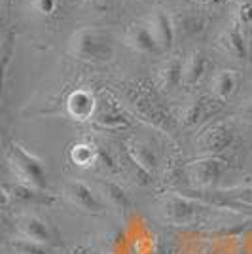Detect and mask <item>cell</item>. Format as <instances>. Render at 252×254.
<instances>
[{"label": "cell", "mask_w": 252, "mask_h": 254, "mask_svg": "<svg viewBox=\"0 0 252 254\" xmlns=\"http://www.w3.org/2000/svg\"><path fill=\"white\" fill-rule=\"evenodd\" d=\"M126 156L131 161H135L140 169H144L148 175L156 177L159 167L158 154L156 150L152 148L150 144H146L144 140H138V138H131L126 142Z\"/></svg>", "instance_id": "obj_11"}, {"label": "cell", "mask_w": 252, "mask_h": 254, "mask_svg": "<svg viewBox=\"0 0 252 254\" xmlns=\"http://www.w3.org/2000/svg\"><path fill=\"white\" fill-rule=\"evenodd\" d=\"M66 52L78 61L108 63L114 59L116 46L106 31H101L97 27H80L70 34Z\"/></svg>", "instance_id": "obj_1"}, {"label": "cell", "mask_w": 252, "mask_h": 254, "mask_svg": "<svg viewBox=\"0 0 252 254\" xmlns=\"http://www.w3.org/2000/svg\"><path fill=\"white\" fill-rule=\"evenodd\" d=\"M182 84V61L173 57L167 59L156 72V87L161 93H171Z\"/></svg>", "instance_id": "obj_17"}, {"label": "cell", "mask_w": 252, "mask_h": 254, "mask_svg": "<svg viewBox=\"0 0 252 254\" xmlns=\"http://www.w3.org/2000/svg\"><path fill=\"white\" fill-rule=\"evenodd\" d=\"M8 165H10L17 184L29 186L34 190H48V173L46 165L38 156H34L31 150L13 142L8 148Z\"/></svg>", "instance_id": "obj_2"}, {"label": "cell", "mask_w": 252, "mask_h": 254, "mask_svg": "<svg viewBox=\"0 0 252 254\" xmlns=\"http://www.w3.org/2000/svg\"><path fill=\"white\" fill-rule=\"evenodd\" d=\"M0 150H2V140H0Z\"/></svg>", "instance_id": "obj_33"}, {"label": "cell", "mask_w": 252, "mask_h": 254, "mask_svg": "<svg viewBox=\"0 0 252 254\" xmlns=\"http://www.w3.org/2000/svg\"><path fill=\"white\" fill-rule=\"evenodd\" d=\"M226 169L228 163L222 158L205 156L186 165V177L191 184V190H210L218 184Z\"/></svg>", "instance_id": "obj_4"}, {"label": "cell", "mask_w": 252, "mask_h": 254, "mask_svg": "<svg viewBox=\"0 0 252 254\" xmlns=\"http://www.w3.org/2000/svg\"><path fill=\"white\" fill-rule=\"evenodd\" d=\"M235 142V131L228 124H214L197 137V150L203 156H220Z\"/></svg>", "instance_id": "obj_7"}, {"label": "cell", "mask_w": 252, "mask_h": 254, "mask_svg": "<svg viewBox=\"0 0 252 254\" xmlns=\"http://www.w3.org/2000/svg\"><path fill=\"white\" fill-rule=\"evenodd\" d=\"M97 188L101 191L103 201L108 203L110 207H114L120 214H127L133 209V199L122 184L108 179H97Z\"/></svg>", "instance_id": "obj_10"}, {"label": "cell", "mask_w": 252, "mask_h": 254, "mask_svg": "<svg viewBox=\"0 0 252 254\" xmlns=\"http://www.w3.org/2000/svg\"><path fill=\"white\" fill-rule=\"evenodd\" d=\"M233 21L245 34L252 29V0L251 2H237L235 6V17Z\"/></svg>", "instance_id": "obj_24"}, {"label": "cell", "mask_w": 252, "mask_h": 254, "mask_svg": "<svg viewBox=\"0 0 252 254\" xmlns=\"http://www.w3.org/2000/svg\"><path fill=\"white\" fill-rule=\"evenodd\" d=\"M203 4H207V6H218V4H222L224 0H201Z\"/></svg>", "instance_id": "obj_31"}, {"label": "cell", "mask_w": 252, "mask_h": 254, "mask_svg": "<svg viewBox=\"0 0 252 254\" xmlns=\"http://www.w3.org/2000/svg\"><path fill=\"white\" fill-rule=\"evenodd\" d=\"M224 193L231 195L233 199L245 203L247 207L252 209V184H247V186H231V188H220Z\"/></svg>", "instance_id": "obj_25"}, {"label": "cell", "mask_w": 252, "mask_h": 254, "mask_svg": "<svg viewBox=\"0 0 252 254\" xmlns=\"http://www.w3.org/2000/svg\"><path fill=\"white\" fill-rule=\"evenodd\" d=\"M29 4H31V8L38 15H42V17H50L55 13L57 10V4H59V0H29Z\"/></svg>", "instance_id": "obj_27"}, {"label": "cell", "mask_w": 252, "mask_h": 254, "mask_svg": "<svg viewBox=\"0 0 252 254\" xmlns=\"http://www.w3.org/2000/svg\"><path fill=\"white\" fill-rule=\"evenodd\" d=\"M10 197L21 203H50V199L46 197V191L34 190V188L23 186V184H13L11 186Z\"/></svg>", "instance_id": "obj_21"}, {"label": "cell", "mask_w": 252, "mask_h": 254, "mask_svg": "<svg viewBox=\"0 0 252 254\" xmlns=\"http://www.w3.org/2000/svg\"><path fill=\"white\" fill-rule=\"evenodd\" d=\"M126 42L131 50H135L137 53H142V55H159L161 53L146 23L129 25V29L126 32Z\"/></svg>", "instance_id": "obj_12"}, {"label": "cell", "mask_w": 252, "mask_h": 254, "mask_svg": "<svg viewBox=\"0 0 252 254\" xmlns=\"http://www.w3.org/2000/svg\"><path fill=\"white\" fill-rule=\"evenodd\" d=\"M17 232L23 239H29L34 243L46 245V247H55L61 245L59 235L53 232V228L44 220L42 216L34 214V212H25L17 218Z\"/></svg>", "instance_id": "obj_6"}, {"label": "cell", "mask_w": 252, "mask_h": 254, "mask_svg": "<svg viewBox=\"0 0 252 254\" xmlns=\"http://www.w3.org/2000/svg\"><path fill=\"white\" fill-rule=\"evenodd\" d=\"M235 2H251V0H235Z\"/></svg>", "instance_id": "obj_32"}, {"label": "cell", "mask_w": 252, "mask_h": 254, "mask_svg": "<svg viewBox=\"0 0 252 254\" xmlns=\"http://www.w3.org/2000/svg\"><path fill=\"white\" fill-rule=\"evenodd\" d=\"M133 105H135V110H137V114L142 116V120H148L152 126L156 127H163L165 126V122H167V114L159 108L154 101H152V97L150 95H140L138 99L133 101Z\"/></svg>", "instance_id": "obj_18"}, {"label": "cell", "mask_w": 252, "mask_h": 254, "mask_svg": "<svg viewBox=\"0 0 252 254\" xmlns=\"http://www.w3.org/2000/svg\"><path fill=\"white\" fill-rule=\"evenodd\" d=\"M207 114V105L201 97H189L184 103L182 110H180V122L186 127L197 126L199 122H203V118Z\"/></svg>", "instance_id": "obj_19"}, {"label": "cell", "mask_w": 252, "mask_h": 254, "mask_svg": "<svg viewBox=\"0 0 252 254\" xmlns=\"http://www.w3.org/2000/svg\"><path fill=\"white\" fill-rule=\"evenodd\" d=\"M10 205V193L0 188V209H6Z\"/></svg>", "instance_id": "obj_30"}, {"label": "cell", "mask_w": 252, "mask_h": 254, "mask_svg": "<svg viewBox=\"0 0 252 254\" xmlns=\"http://www.w3.org/2000/svg\"><path fill=\"white\" fill-rule=\"evenodd\" d=\"M93 127L101 129V131H120V129H127L129 127V120H127L114 105H101L97 103V110H95Z\"/></svg>", "instance_id": "obj_16"}, {"label": "cell", "mask_w": 252, "mask_h": 254, "mask_svg": "<svg viewBox=\"0 0 252 254\" xmlns=\"http://www.w3.org/2000/svg\"><path fill=\"white\" fill-rule=\"evenodd\" d=\"M218 46L224 53H228L233 59L245 61L249 55V46H247V34L237 27V23L231 21L218 36Z\"/></svg>", "instance_id": "obj_9"}, {"label": "cell", "mask_w": 252, "mask_h": 254, "mask_svg": "<svg viewBox=\"0 0 252 254\" xmlns=\"http://www.w3.org/2000/svg\"><path fill=\"white\" fill-rule=\"evenodd\" d=\"M70 161L78 167H93L97 163L95 144L89 142H76L70 148Z\"/></svg>", "instance_id": "obj_20"}, {"label": "cell", "mask_w": 252, "mask_h": 254, "mask_svg": "<svg viewBox=\"0 0 252 254\" xmlns=\"http://www.w3.org/2000/svg\"><path fill=\"white\" fill-rule=\"evenodd\" d=\"M209 59L201 50H191L188 57L182 61V85L193 87L197 85L207 74Z\"/></svg>", "instance_id": "obj_14"}, {"label": "cell", "mask_w": 252, "mask_h": 254, "mask_svg": "<svg viewBox=\"0 0 252 254\" xmlns=\"http://www.w3.org/2000/svg\"><path fill=\"white\" fill-rule=\"evenodd\" d=\"M10 48H11V44L8 42V40L0 44V97H2V91H4L6 68H8V63H10Z\"/></svg>", "instance_id": "obj_28"}, {"label": "cell", "mask_w": 252, "mask_h": 254, "mask_svg": "<svg viewBox=\"0 0 252 254\" xmlns=\"http://www.w3.org/2000/svg\"><path fill=\"white\" fill-rule=\"evenodd\" d=\"M95 152H97V163L103 167V169L110 171V173H116L118 171V163H116V158L112 156V152L101 144H95Z\"/></svg>", "instance_id": "obj_26"}, {"label": "cell", "mask_w": 252, "mask_h": 254, "mask_svg": "<svg viewBox=\"0 0 252 254\" xmlns=\"http://www.w3.org/2000/svg\"><path fill=\"white\" fill-rule=\"evenodd\" d=\"M95 110H97V99L87 89H76L66 99V112L72 120H78V122L91 120Z\"/></svg>", "instance_id": "obj_13"}, {"label": "cell", "mask_w": 252, "mask_h": 254, "mask_svg": "<svg viewBox=\"0 0 252 254\" xmlns=\"http://www.w3.org/2000/svg\"><path fill=\"white\" fill-rule=\"evenodd\" d=\"M146 25L154 40L158 44V48L163 52H169L175 46V38H177V29H175V19L171 17V13L163 8H154L150 11L146 19Z\"/></svg>", "instance_id": "obj_8"}, {"label": "cell", "mask_w": 252, "mask_h": 254, "mask_svg": "<svg viewBox=\"0 0 252 254\" xmlns=\"http://www.w3.org/2000/svg\"><path fill=\"white\" fill-rule=\"evenodd\" d=\"M241 118L247 122V124H251L252 126V99L251 101H247L241 108Z\"/></svg>", "instance_id": "obj_29"}, {"label": "cell", "mask_w": 252, "mask_h": 254, "mask_svg": "<svg viewBox=\"0 0 252 254\" xmlns=\"http://www.w3.org/2000/svg\"><path fill=\"white\" fill-rule=\"evenodd\" d=\"M64 197L72 203L76 209L87 212V214H105L106 203L97 191L80 179H70L64 184Z\"/></svg>", "instance_id": "obj_5"}, {"label": "cell", "mask_w": 252, "mask_h": 254, "mask_svg": "<svg viewBox=\"0 0 252 254\" xmlns=\"http://www.w3.org/2000/svg\"><path fill=\"white\" fill-rule=\"evenodd\" d=\"M239 80H241V76H239L237 70L224 68V70L214 72L212 78H210V95L214 97L216 101H222V103L228 101L237 91Z\"/></svg>", "instance_id": "obj_15"}, {"label": "cell", "mask_w": 252, "mask_h": 254, "mask_svg": "<svg viewBox=\"0 0 252 254\" xmlns=\"http://www.w3.org/2000/svg\"><path fill=\"white\" fill-rule=\"evenodd\" d=\"M159 209H161V216L165 222L173 224V226H189L201 212L212 209V207L179 191V193H171L167 197H163Z\"/></svg>", "instance_id": "obj_3"}, {"label": "cell", "mask_w": 252, "mask_h": 254, "mask_svg": "<svg viewBox=\"0 0 252 254\" xmlns=\"http://www.w3.org/2000/svg\"><path fill=\"white\" fill-rule=\"evenodd\" d=\"M11 249L17 254H57V251H53L52 247H46V245L34 243V241H29V239H13L11 241Z\"/></svg>", "instance_id": "obj_23"}, {"label": "cell", "mask_w": 252, "mask_h": 254, "mask_svg": "<svg viewBox=\"0 0 252 254\" xmlns=\"http://www.w3.org/2000/svg\"><path fill=\"white\" fill-rule=\"evenodd\" d=\"M175 29L182 31L186 36H193V34L201 32V29H203V17L195 15V13H182L175 21Z\"/></svg>", "instance_id": "obj_22"}]
</instances>
